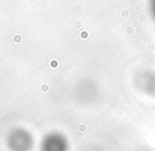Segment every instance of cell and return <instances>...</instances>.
I'll return each instance as SVG.
<instances>
[{
	"label": "cell",
	"instance_id": "1",
	"mask_svg": "<svg viewBox=\"0 0 155 151\" xmlns=\"http://www.w3.org/2000/svg\"><path fill=\"white\" fill-rule=\"evenodd\" d=\"M151 5H152L153 15H154V17H155V0H151Z\"/></svg>",
	"mask_w": 155,
	"mask_h": 151
}]
</instances>
